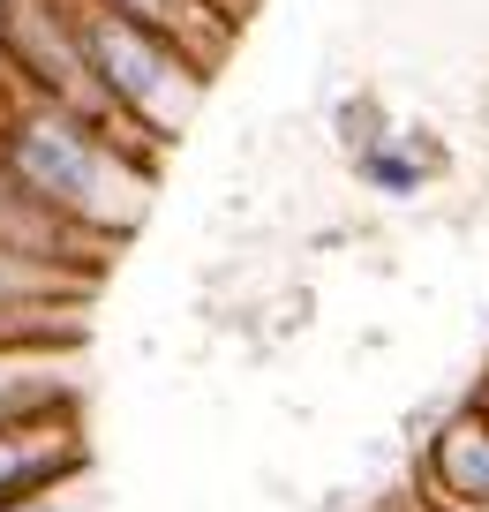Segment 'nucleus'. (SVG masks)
Returning a JSON list of instances; mask_svg holds the SVG:
<instances>
[{
	"label": "nucleus",
	"mask_w": 489,
	"mask_h": 512,
	"mask_svg": "<svg viewBox=\"0 0 489 512\" xmlns=\"http://www.w3.org/2000/svg\"><path fill=\"white\" fill-rule=\"evenodd\" d=\"M0 174H16L38 204L61 211L98 249L136 234L143 211H151V189H158L151 151H136L121 128L46 98L8 61H0Z\"/></svg>",
	"instance_id": "1"
},
{
	"label": "nucleus",
	"mask_w": 489,
	"mask_h": 512,
	"mask_svg": "<svg viewBox=\"0 0 489 512\" xmlns=\"http://www.w3.org/2000/svg\"><path fill=\"white\" fill-rule=\"evenodd\" d=\"M76 31H83L91 76L106 91V106L121 113V128L166 159V144L196 121V106L211 91V61L189 38H174L166 23L121 16V8H98V0H76Z\"/></svg>",
	"instance_id": "2"
},
{
	"label": "nucleus",
	"mask_w": 489,
	"mask_h": 512,
	"mask_svg": "<svg viewBox=\"0 0 489 512\" xmlns=\"http://www.w3.org/2000/svg\"><path fill=\"white\" fill-rule=\"evenodd\" d=\"M91 467V445H83L76 400H46L23 407V415H0V497L46 490V482H76Z\"/></svg>",
	"instance_id": "3"
},
{
	"label": "nucleus",
	"mask_w": 489,
	"mask_h": 512,
	"mask_svg": "<svg viewBox=\"0 0 489 512\" xmlns=\"http://www.w3.org/2000/svg\"><path fill=\"white\" fill-rule=\"evenodd\" d=\"M0 256L31 264V272H61V279H91L106 264V249L91 234H76L61 211H46L16 174H0Z\"/></svg>",
	"instance_id": "4"
},
{
	"label": "nucleus",
	"mask_w": 489,
	"mask_h": 512,
	"mask_svg": "<svg viewBox=\"0 0 489 512\" xmlns=\"http://www.w3.org/2000/svg\"><path fill=\"white\" fill-rule=\"evenodd\" d=\"M422 497L429 505H452V512L489 505V400L437 422V437L422 452Z\"/></svg>",
	"instance_id": "5"
},
{
	"label": "nucleus",
	"mask_w": 489,
	"mask_h": 512,
	"mask_svg": "<svg viewBox=\"0 0 489 512\" xmlns=\"http://www.w3.org/2000/svg\"><path fill=\"white\" fill-rule=\"evenodd\" d=\"M354 174H362V189H377V196H422L429 174H437V151H429L422 136L377 128V136L354 144Z\"/></svg>",
	"instance_id": "6"
},
{
	"label": "nucleus",
	"mask_w": 489,
	"mask_h": 512,
	"mask_svg": "<svg viewBox=\"0 0 489 512\" xmlns=\"http://www.w3.org/2000/svg\"><path fill=\"white\" fill-rule=\"evenodd\" d=\"M98 8H121V16H143V23H166V31L189 38L211 68H219V46H226V31H234L226 0H98Z\"/></svg>",
	"instance_id": "7"
},
{
	"label": "nucleus",
	"mask_w": 489,
	"mask_h": 512,
	"mask_svg": "<svg viewBox=\"0 0 489 512\" xmlns=\"http://www.w3.org/2000/svg\"><path fill=\"white\" fill-rule=\"evenodd\" d=\"M0 512H91V497H83V475H76V482H46V490L0 497Z\"/></svg>",
	"instance_id": "8"
},
{
	"label": "nucleus",
	"mask_w": 489,
	"mask_h": 512,
	"mask_svg": "<svg viewBox=\"0 0 489 512\" xmlns=\"http://www.w3.org/2000/svg\"><path fill=\"white\" fill-rule=\"evenodd\" d=\"M407 512H452V505H429V497H414V505Z\"/></svg>",
	"instance_id": "9"
},
{
	"label": "nucleus",
	"mask_w": 489,
	"mask_h": 512,
	"mask_svg": "<svg viewBox=\"0 0 489 512\" xmlns=\"http://www.w3.org/2000/svg\"><path fill=\"white\" fill-rule=\"evenodd\" d=\"M482 512H489V505H482Z\"/></svg>",
	"instance_id": "10"
}]
</instances>
